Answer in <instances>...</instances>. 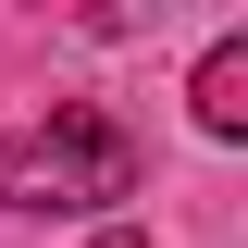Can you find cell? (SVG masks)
<instances>
[{
    "label": "cell",
    "instance_id": "6da1fadb",
    "mask_svg": "<svg viewBox=\"0 0 248 248\" xmlns=\"http://www.w3.org/2000/svg\"><path fill=\"white\" fill-rule=\"evenodd\" d=\"M0 199L13 211H112V199H137V137L87 99H50V124H0Z\"/></svg>",
    "mask_w": 248,
    "mask_h": 248
},
{
    "label": "cell",
    "instance_id": "7a4b0ae2",
    "mask_svg": "<svg viewBox=\"0 0 248 248\" xmlns=\"http://www.w3.org/2000/svg\"><path fill=\"white\" fill-rule=\"evenodd\" d=\"M199 137H248V25L236 37H211V62H199Z\"/></svg>",
    "mask_w": 248,
    "mask_h": 248
},
{
    "label": "cell",
    "instance_id": "3957f363",
    "mask_svg": "<svg viewBox=\"0 0 248 248\" xmlns=\"http://www.w3.org/2000/svg\"><path fill=\"white\" fill-rule=\"evenodd\" d=\"M112 248H137V236H112Z\"/></svg>",
    "mask_w": 248,
    "mask_h": 248
}]
</instances>
